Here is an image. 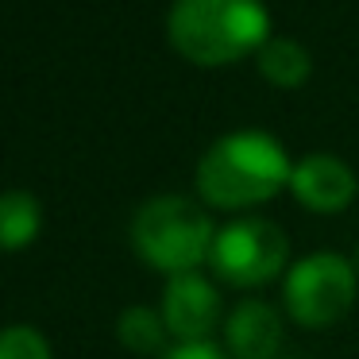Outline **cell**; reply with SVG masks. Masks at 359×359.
I'll list each match as a JSON object with an SVG mask.
<instances>
[{
    "instance_id": "5b68a950",
    "label": "cell",
    "mask_w": 359,
    "mask_h": 359,
    "mask_svg": "<svg viewBox=\"0 0 359 359\" xmlns=\"http://www.w3.org/2000/svg\"><path fill=\"white\" fill-rule=\"evenodd\" d=\"M290 259V240L274 220L266 217H240L232 224L217 228L209 263L220 282L236 290H251L278 278Z\"/></svg>"
},
{
    "instance_id": "277c9868",
    "label": "cell",
    "mask_w": 359,
    "mask_h": 359,
    "mask_svg": "<svg viewBox=\"0 0 359 359\" xmlns=\"http://www.w3.org/2000/svg\"><path fill=\"white\" fill-rule=\"evenodd\" d=\"M282 302L302 328H332L355 305V266L336 251L297 259L282 278Z\"/></svg>"
},
{
    "instance_id": "4fadbf2b",
    "label": "cell",
    "mask_w": 359,
    "mask_h": 359,
    "mask_svg": "<svg viewBox=\"0 0 359 359\" xmlns=\"http://www.w3.org/2000/svg\"><path fill=\"white\" fill-rule=\"evenodd\" d=\"M163 359H224V351H220V344H212L205 336V340H178Z\"/></svg>"
},
{
    "instance_id": "5bb4252c",
    "label": "cell",
    "mask_w": 359,
    "mask_h": 359,
    "mask_svg": "<svg viewBox=\"0 0 359 359\" xmlns=\"http://www.w3.org/2000/svg\"><path fill=\"white\" fill-rule=\"evenodd\" d=\"M355 274H359V251H355Z\"/></svg>"
},
{
    "instance_id": "52a82bcc",
    "label": "cell",
    "mask_w": 359,
    "mask_h": 359,
    "mask_svg": "<svg viewBox=\"0 0 359 359\" xmlns=\"http://www.w3.org/2000/svg\"><path fill=\"white\" fill-rule=\"evenodd\" d=\"M294 197L309 212H344L359 194L355 170L336 155H305L294 163V178H290Z\"/></svg>"
},
{
    "instance_id": "7c38bea8",
    "label": "cell",
    "mask_w": 359,
    "mask_h": 359,
    "mask_svg": "<svg viewBox=\"0 0 359 359\" xmlns=\"http://www.w3.org/2000/svg\"><path fill=\"white\" fill-rule=\"evenodd\" d=\"M0 359H50V344L32 325L0 328Z\"/></svg>"
},
{
    "instance_id": "9c48e42d",
    "label": "cell",
    "mask_w": 359,
    "mask_h": 359,
    "mask_svg": "<svg viewBox=\"0 0 359 359\" xmlns=\"http://www.w3.org/2000/svg\"><path fill=\"white\" fill-rule=\"evenodd\" d=\"M43 228V205L32 189H4L0 194V251H24Z\"/></svg>"
},
{
    "instance_id": "30bf717a",
    "label": "cell",
    "mask_w": 359,
    "mask_h": 359,
    "mask_svg": "<svg viewBox=\"0 0 359 359\" xmlns=\"http://www.w3.org/2000/svg\"><path fill=\"white\" fill-rule=\"evenodd\" d=\"M259 74L274 89H302L313 74V58L297 39H266L263 50L255 55Z\"/></svg>"
},
{
    "instance_id": "6da1fadb",
    "label": "cell",
    "mask_w": 359,
    "mask_h": 359,
    "mask_svg": "<svg viewBox=\"0 0 359 359\" xmlns=\"http://www.w3.org/2000/svg\"><path fill=\"white\" fill-rule=\"evenodd\" d=\"M294 178L286 147L266 132L220 135L197 163V194L205 205L224 212H243L278 197Z\"/></svg>"
},
{
    "instance_id": "7a4b0ae2",
    "label": "cell",
    "mask_w": 359,
    "mask_h": 359,
    "mask_svg": "<svg viewBox=\"0 0 359 359\" xmlns=\"http://www.w3.org/2000/svg\"><path fill=\"white\" fill-rule=\"evenodd\" d=\"M166 39L194 66H228L263 50L271 16L263 0H174Z\"/></svg>"
},
{
    "instance_id": "ba28073f",
    "label": "cell",
    "mask_w": 359,
    "mask_h": 359,
    "mask_svg": "<svg viewBox=\"0 0 359 359\" xmlns=\"http://www.w3.org/2000/svg\"><path fill=\"white\" fill-rule=\"evenodd\" d=\"M224 340L228 351L236 359H274L282 344V317L271 302H259V297H248L240 302L232 313H228L224 325Z\"/></svg>"
},
{
    "instance_id": "8fae6325",
    "label": "cell",
    "mask_w": 359,
    "mask_h": 359,
    "mask_svg": "<svg viewBox=\"0 0 359 359\" xmlns=\"http://www.w3.org/2000/svg\"><path fill=\"white\" fill-rule=\"evenodd\" d=\"M116 336L128 351H135V355H158L166 336H170V328H166V320H163V309L128 305L116 320Z\"/></svg>"
},
{
    "instance_id": "8992f818",
    "label": "cell",
    "mask_w": 359,
    "mask_h": 359,
    "mask_svg": "<svg viewBox=\"0 0 359 359\" xmlns=\"http://www.w3.org/2000/svg\"><path fill=\"white\" fill-rule=\"evenodd\" d=\"M163 320H166V328H170V336H178V340H205L220 320L217 286H212L209 278H201L197 271L166 278Z\"/></svg>"
},
{
    "instance_id": "3957f363",
    "label": "cell",
    "mask_w": 359,
    "mask_h": 359,
    "mask_svg": "<svg viewBox=\"0 0 359 359\" xmlns=\"http://www.w3.org/2000/svg\"><path fill=\"white\" fill-rule=\"evenodd\" d=\"M217 228L205 217L201 205L178 194H158L147 205H140L132 220V243L155 271L166 278L197 271L201 259H209Z\"/></svg>"
}]
</instances>
